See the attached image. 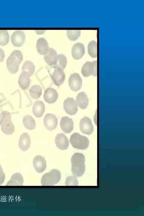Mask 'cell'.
Masks as SVG:
<instances>
[{
    "instance_id": "9",
    "label": "cell",
    "mask_w": 144,
    "mask_h": 216,
    "mask_svg": "<svg viewBox=\"0 0 144 216\" xmlns=\"http://www.w3.org/2000/svg\"><path fill=\"white\" fill-rule=\"evenodd\" d=\"M82 84V79L78 74L75 73L70 75L68 80V85L72 90L77 91L81 88Z\"/></svg>"
},
{
    "instance_id": "19",
    "label": "cell",
    "mask_w": 144,
    "mask_h": 216,
    "mask_svg": "<svg viewBox=\"0 0 144 216\" xmlns=\"http://www.w3.org/2000/svg\"><path fill=\"white\" fill-rule=\"evenodd\" d=\"M31 144V139L27 133L22 134L20 137L18 142V146L21 150L25 152L30 147Z\"/></svg>"
},
{
    "instance_id": "6",
    "label": "cell",
    "mask_w": 144,
    "mask_h": 216,
    "mask_svg": "<svg viewBox=\"0 0 144 216\" xmlns=\"http://www.w3.org/2000/svg\"><path fill=\"white\" fill-rule=\"evenodd\" d=\"M48 72L55 85L59 86L64 83L65 78L64 70L56 66H53L50 68Z\"/></svg>"
},
{
    "instance_id": "23",
    "label": "cell",
    "mask_w": 144,
    "mask_h": 216,
    "mask_svg": "<svg viewBox=\"0 0 144 216\" xmlns=\"http://www.w3.org/2000/svg\"><path fill=\"white\" fill-rule=\"evenodd\" d=\"M76 101L80 108L82 110L87 108L89 100L87 96L83 92H81L77 94Z\"/></svg>"
},
{
    "instance_id": "25",
    "label": "cell",
    "mask_w": 144,
    "mask_h": 216,
    "mask_svg": "<svg viewBox=\"0 0 144 216\" xmlns=\"http://www.w3.org/2000/svg\"><path fill=\"white\" fill-rule=\"evenodd\" d=\"M22 122L24 126L27 129L32 130L35 129L36 124L34 118L31 116H25L23 119Z\"/></svg>"
},
{
    "instance_id": "13",
    "label": "cell",
    "mask_w": 144,
    "mask_h": 216,
    "mask_svg": "<svg viewBox=\"0 0 144 216\" xmlns=\"http://www.w3.org/2000/svg\"><path fill=\"white\" fill-rule=\"evenodd\" d=\"M33 166L35 170L38 173H41L45 170L46 161L45 158L40 155L35 156L33 161Z\"/></svg>"
},
{
    "instance_id": "31",
    "label": "cell",
    "mask_w": 144,
    "mask_h": 216,
    "mask_svg": "<svg viewBox=\"0 0 144 216\" xmlns=\"http://www.w3.org/2000/svg\"><path fill=\"white\" fill-rule=\"evenodd\" d=\"M80 30H68L67 34L68 38L71 40H76L80 35Z\"/></svg>"
},
{
    "instance_id": "14",
    "label": "cell",
    "mask_w": 144,
    "mask_h": 216,
    "mask_svg": "<svg viewBox=\"0 0 144 216\" xmlns=\"http://www.w3.org/2000/svg\"><path fill=\"white\" fill-rule=\"evenodd\" d=\"M55 143L57 147L62 150L67 149L69 146L68 140L63 133L57 134L55 137Z\"/></svg>"
},
{
    "instance_id": "12",
    "label": "cell",
    "mask_w": 144,
    "mask_h": 216,
    "mask_svg": "<svg viewBox=\"0 0 144 216\" xmlns=\"http://www.w3.org/2000/svg\"><path fill=\"white\" fill-rule=\"evenodd\" d=\"M25 40V34L21 30L16 31L11 36V42L15 46L20 47L22 46L24 44Z\"/></svg>"
},
{
    "instance_id": "34",
    "label": "cell",
    "mask_w": 144,
    "mask_h": 216,
    "mask_svg": "<svg viewBox=\"0 0 144 216\" xmlns=\"http://www.w3.org/2000/svg\"><path fill=\"white\" fill-rule=\"evenodd\" d=\"M5 57V54L4 51L0 48V62H2Z\"/></svg>"
},
{
    "instance_id": "35",
    "label": "cell",
    "mask_w": 144,
    "mask_h": 216,
    "mask_svg": "<svg viewBox=\"0 0 144 216\" xmlns=\"http://www.w3.org/2000/svg\"><path fill=\"white\" fill-rule=\"evenodd\" d=\"M1 101L0 100V106L1 105Z\"/></svg>"
},
{
    "instance_id": "33",
    "label": "cell",
    "mask_w": 144,
    "mask_h": 216,
    "mask_svg": "<svg viewBox=\"0 0 144 216\" xmlns=\"http://www.w3.org/2000/svg\"><path fill=\"white\" fill-rule=\"evenodd\" d=\"M5 179V174L3 172L2 168L0 164V185L3 183Z\"/></svg>"
},
{
    "instance_id": "27",
    "label": "cell",
    "mask_w": 144,
    "mask_h": 216,
    "mask_svg": "<svg viewBox=\"0 0 144 216\" xmlns=\"http://www.w3.org/2000/svg\"><path fill=\"white\" fill-rule=\"evenodd\" d=\"M88 52L90 56L92 58H96L97 56V44L94 40L89 42L88 44Z\"/></svg>"
},
{
    "instance_id": "29",
    "label": "cell",
    "mask_w": 144,
    "mask_h": 216,
    "mask_svg": "<svg viewBox=\"0 0 144 216\" xmlns=\"http://www.w3.org/2000/svg\"><path fill=\"white\" fill-rule=\"evenodd\" d=\"M58 61L56 64L54 66L59 67L64 70L65 68L67 63V59L66 57L63 54H59L58 55Z\"/></svg>"
},
{
    "instance_id": "20",
    "label": "cell",
    "mask_w": 144,
    "mask_h": 216,
    "mask_svg": "<svg viewBox=\"0 0 144 216\" xmlns=\"http://www.w3.org/2000/svg\"><path fill=\"white\" fill-rule=\"evenodd\" d=\"M30 75L26 71H22L18 78V82L21 88L23 90L27 88L30 83Z\"/></svg>"
},
{
    "instance_id": "3",
    "label": "cell",
    "mask_w": 144,
    "mask_h": 216,
    "mask_svg": "<svg viewBox=\"0 0 144 216\" xmlns=\"http://www.w3.org/2000/svg\"><path fill=\"white\" fill-rule=\"evenodd\" d=\"M10 113L7 111L0 113V125L2 131L7 135H11L15 130L14 126L11 121Z\"/></svg>"
},
{
    "instance_id": "26",
    "label": "cell",
    "mask_w": 144,
    "mask_h": 216,
    "mask_svg": "<svg viewBox=\"0 0 144 216\" xmlns=\"http://www.w3.org/2000/svg\"><path fill=\"white\" fill-rule=\"evenodd\" d=\"M42 88L39 85H36L32 86L29 91L30 96L33 99H39L42 94Z\"/></svg>"
},
{
    "instance_id": "8",
    "label": "cell",
    "mask_w": 144,
    "mask_h": 216,
    "mask_svg": "<svg viewBox=\"0 0 144 216\" xmlns=\"http://www.w3.org/2000/svg\"><path fill=\"white\" fill-rule=\"evenodd\" d=\"M64 109L68 114L70 115H75L78 110V105L77 102L72 98H68L63 103Z\"/></svg>"
},
{
    "instance_id": "28",
    "label": "cell",
    "mask_w": 144,
    "mask_h": 216,
    "mask_svg": "<svg viewBox=\"0 0 144 216\" xmlns=\"http://www.w3.org/2000/svg\"><path fill=\"white\" fill-rule=\"evenodd\" d=\"M35 66L33 63L29 61H26L23 64L22 67V71H26L29 73L31 76L34 74Z\"/></svg>"
},
{
    "instance_id": "18",
    "label": "cell",
    "mask_w": 144,
    "mask_h": 216,
    "mask_svg": "<svg viewBox=\"0 0 144 216\" xmlns=\"http://www.w3.org/2000/svg\"><path fill=\"white\" fill-rule=\"evenodd\" d=\"M85 53V47L83 44L78 43L74 45L72 49V55L73 58L79 60L81 58Z\"/></svg>"
},
{
    "instance_id": "7",
    "label": "cell",
    "mask_w": 144,
    "mask_h": 216,
    "mask_svg": "<svg viewBox=\"0 0 144 216\" xmlns=\"http://www.w3.org/2000/svg\"><path fill=\"white\" fill-rule=\"evenodd\" d=\"M97 61L86 62L82 67L81 73L82 75L85 77L90 76L91 75L97 76Z\"/></svg>"
},
{
    "instance_id": "2",
    "label": "cell",
    "mask_w": 144,
    "mask_h": 216,
    "mask_svg": "<svg viewBox=\"0 0 144 216\" xmlns=\"http://www.w3.org/2000/svg\"><path fill=\"white\" fill-rule=\"evenodd\" d=\"M23 59V55L20 51L16 50L12 52L6 61L7 68L10 73L14 74L18 71Z\"/></svg>"
},
{
    "instance_id": "24",
    "label": "cell",
    "mask_w": 144,
    "mask_h": 216,
    "mask_svg": "<svg viewBox=\"0 0 144 216\" xmlns=\"http://www.w3.org/2000/svg\"><path fill=\"white\" fill-rule=\"evenodd\" d=\"M24 180L21 174L19 173L14 174L11 176L10 180L6 184V186L22 185Z\"/></svg>"
},
{
    "instance_id": "5",
    "label": "cell",
    "mask_w": 144,
    "mask_h": 216,
    "mask_svg": "<svg viewBox=\"0 0 144 216\" xmlns=\"http://www.w3.org/2000/svg\"><path fill=\"white\" fill-rule=\"evenodd\" d=\"M61 178L60 172L58 170L53 169L43 176L41 178V182L42 185H53L58 183Z\"/></svg>"
},
{
    "instance_id": "16",
    "label": "cell",
    "mask_w": 144,
    "mask_h": 216,
    "mask_svg": "<svg viewBox=\"0 0 144 216\" xmlns=\"http://www.w3.org/2000/svg\"><path fill=\"white\" fill-rule=\"evenodd\" d=\"M58 97V94L57 91L52 88H48L44 91V98L48 104L54 103L57 100Z\"/></svg>"
},
{
    "instance_id": "22",
    "label": "cell",
    "mask_w": 144,
    "mask_h": 216,
    "mask_svg": "<svg viewBox=\"0 0 144 216\" xmlns=\"http://www.w3.org/2000/svg\"><path fill=\"white\" fill-rule=\"evenodd\" d=\"M45 110V105L43 102L41 100H37L34 103L32 112L36 117L38 118L41 117Z\"/></svg>"
},
{
    "instance_id": "32",
    "label": "cell",
    "mask_w": 144,
    "mask_h": 216,
    "mask_svg": "<svg viewBox=\"0 0 144 216\" xmlns=\"http://www.w3.org/2000/svg\"><path fill=\"white\" fill-rule=\"evenodd\" d=\"M78 182L76 176H71L68 177L65 182L66 185H77Z\"/></svg>"
},
{
    "instance_id": "11",
    "label": "cell",
    "mask_w": 144,
    "mask_h": 216,
    "mask_svg": "<svg viewBox=\"0 0 144 216\" xmlns=\"http://www.w3.org/2000/svg\"><path fill=\"white\" fill-rule=\"evenodd\" d=\"M80 128L81 131L88 135L91 134L94 130L93 124L91 119L87 117H84L80 120Z\"/></svg>"
},
{
    "instance_id": "15",
    "label": "cell",
    "mask_w": 144,
    "mask_h": 216,
    "mask_svg": "<svg viewBox=\"0 0 144 216\" xmlns=\"http://www.w3.org/2000/svg\"><path fill=\"white\" fill-rule=\"evenodd\" d=\"M74 124L72 118L67 116L62 117L60 123L62 129L66 134L70 133L73 130L74 128Z\"/></svg>"
},
{
    "instance_id": "10",
    "label": "cell",
    "mask_w": 144,
    "mask_h": 216,
    "mask_svg": "<svg viewBox=\"0 0 144 216\" xmlns=\"http://www.w3.org/2000/svg\"><path fill=\"white\" fill-rule=\"evenodd\" d=\"M58 122V118L56 116L52 113H47L44 118L45 127L47 130L50 131L56 128Z\"/></svg>"
},
{
    "instance_id": "1",
    "label": "cell",
    "mask_w": 144,
    "mask_h": 216,
    "mask_svg": "<svg viewBox=\"0 0 144 216\" xmlns=\"http://www.w3.org/2000/svg\"><path fill=\"white\" fill-rule=\"evenodd\" d=\"M85 157L80 153L74 154L71 159V171L74 176L80 177L84 173L85 170Z\"/></svg>"
},
{
    "instance_id": "21",
    "label": "cell",
    "mask_w": 144,
    "mask_h": 216,
    "mask_svg": "<svg viewBox=\"0 0 144 216\" xmlns=\"http://www.w3.org/2000/svg\"><path fill=\"white\" fill-rule=\"evenodd\" d=\"M36 48L38 52L41 55H45L47 53L49 48L48 42L45 39L40 38L38 40Z\"/></svg>"
},
{
    "instance_id": "17",
    "label": "cell",
    "mask_w": 144,
    "mask_h": 216,
    "mask_svg": "<svg viewBox=\"0 0 144 216\" xmlns=\"http://www.w3.org/2000/svg\"><path fill=\"white\" fill-rule=\"evenodd\" d=\"M44 58L46 63L51 66L56 64L58 60V56L56 50L50 48L47 53L44 55Z\"/></svg>"
},
{
    "instance_id": "4",
    "label": "cell",
    "mask_w": 144,
    "mask_h": 216,
    "mask_svg": "<svg viewBox=\"0 0 144 216\" xmlns=\"http://www.w3.org/2000/svg\"><path fill=\"white\" fill-rule=\"evenodd\" d=\"M70 142L73 147L79 149H85L89 145L88 139L77 133H74L71 135Z\"/></svg>"
},
{
    "instance_id": "30",
    "label": "cell",
    "mask_w": 144,
    "mask_h": 216,
    "mask_svg": "<svg viewBox=\"0 0 144 216\" xmlns=\"http://www.w3.org/2000/svg\"><path fill=\"white\" fill-rule=\"evenodd\" d=\"M9 35L6 30H0V45L4 46L9 41Z\"/></svg>"
}]
</instances>
